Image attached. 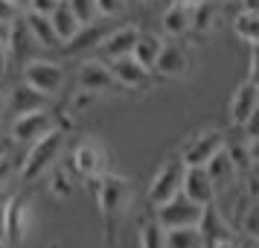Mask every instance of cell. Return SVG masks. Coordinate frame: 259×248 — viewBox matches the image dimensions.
Here are the masks:
<instances>
[{"label":"cell","instance_id":"obj_1","mask_svg":"<svg viewBox=\"0 0 259 248\" xmlns=\"http://www.w3.org/2000/svg\"><path fill=\"white\" fill-rule=\"evenodd\" d=\"M91 184H94L96 207H99V219H102V236L108 245H114L119 222L131 204V181L125 175H117V172H102Z\"/></svg>","mask_w":259,"mask_h":248},{"label":"cell","instance_id":"obj_2","mask_svg":"<svg viewBox=\"0 0 259 248\" xmlns=\"http://www.w3.org/2000/svg\"><path fill=\"white\" fill-rule=\"evenodd\" d=\"M61 149H64V129L61 126L50 129L44 137L32 140L24 155V161H21V181L32 184L38 178H44L50 166L61 158Z\"/></svg>","mask_w":259,"mask_h":248},{"label":"cell","instance_id":"obj_3","mask_svg":"<svg viewBox=\"0 0 259 248\" xmlns=\"http://www.w3.org/2000/svg\"><path fill=\"white\" fill-rule=\"evenodd\" d=\"M32 231V199L15 193L0 207V242L9 248H21Z\"/></svg>","mask_w":259,"mask_h":248},{"label":"cell","instance_id":"obj_4","mask_svg":"<svg viewBox=\"0 0 259 248\" xmlns=\"http://www.w3.org/2000/svg\"><path fill=\"white\" fill-rule=\"evenodd\" d=\"M181 178H184V161L178 158V152L163 158V164L157 166L154 178L149 181V196H146L149 204L157 207V204L169 201L175 193H181Z\"/></svg>","mask_w":259,"mask_h":248},{"label":"cell","instance_id":"obj_5","mask_svg":"<svg viewBox=\"0 0 259 248\" xmlns=\"http://www.w3.org/2000/svg\"><path fill=\"white\" fill-rule=\"evenodd\" d=\"M64 79H67V73H64V67H61L59 61L32 59L24 64V82L29 88H35L38 94L50 96V99L64 88Z\"/></svg>","mask_w":259,"mask_h":248},{"label":"cell","instance_id":"obj_6","mask_svg":"<svg viewBox=\"0 0 259 248\" xmlns=\"http://www.w3.org/2000/svg\"><path fill=\"white\" fill-rule=\"evenodd\" d=\"M224 143H227V134L222 129H201L181 143L178 158L184 164H207L219 149H224Z\"/></svg>","mask_w":259,"mask_h":248},{"label":"cell","instance_id":"obj_7","mask_svg":"<svg viewBox=\"0 0 259 248\" xmlns=\"http://www.w3.org/2000/svg\"><path fill=\"white\" fill-rule=\"evenodd\" d=\"M59 120L50 108H38V111H26V114H18L12 117V126H9V137L15 143H32L38 137H44L50 129H56Z\"/></svg>","mask_w":259,"mask_h":248},{"label":"cell","instance_id":"obj_8","mask_svg":"<svg viewBox=\"0 0 259 248\" xmlns=\"http://www.w3.org/2000/svg\"><path fill=\"white\" fill-rule=\"evenodd\" d=\"M105 149H102V143L96 140H82L76 149H73L70 155V169L76 178H82V181H94V178H99L102 172H105Z\"/></svg>","mask_w":259,"mask_h":248},{"label":"cell","instance_id":"obj_9","mask_svg":"<svg viewBox=\"0 0 259 248\" xmlns=\"http://www.w3.org/2000/svg\"><path fill=\"white\" fill-rule=\"evenodd\" d=\"M201 207H204V204H195V201H189L184 193H175L169 201H163V204H157V207H154V219L160 222V228L198 225Z\"/></svg>","mask_w":259,"mask_h":248},{"label":"cell","instance_id":"obj_10","mask_svg":"<svg viewBox=\"0 0 259 248\" xmlns=\"http://www.w3.org/2000/svg\"><path fill=\"white\" fill-rule=\"evenodd\" d=\"M76 85H79V91L94 94V96L119 91V85L114 82V76L108 70V61L102 59H84L79 64V70H76Z\"/></svg>","mask_w":259,"mask_h":248},{"label":"cell","instance_id":"obj_11","mask_svg":"<svg viewBox=\"0 0 259 248\" xmlns=\"http://www.w3.org/2000/svg\"><path fill=\"white\" fill-rule=\"evenodd\" d=\"M195 228H198L204 248H212V245H219V242H230V239H236L233 225L222 216V210H219L215 201H207V204L201 207V219H198Z\"/></svg>","mask_w":259,"mask_h":248},{"label":"cell","instance_id":"obj_12","mask_svg":"<svg viewBox=\"0 0 259 248\" xmlns=\"http://www.w3.org/2000/svg\"><path fill=\"white\" fill-rule=\"evenodd\" d=\"M256 108H259V85L253 79L239 82L233 96H230V102H227V120H230V126L239 129Z\"/></svg>","mask_w":259,"mask_h":248},{"label":"cell","instance_id":"obj_13","mask_svg":"<svg viewBox=\"0 0 259 248\" xmlns=\"http://www.w3.org/2000/svg\"><path fill=\"white\" fill-rule=\"evenodd\" d=\"M181 193L195 204H207L215 201V190L207 175L204 164H184V178H181Z\"/></svg>","mask_w":259,"mask_h":248},{"label":"cell","instance_id":"obj_14","mask_svg":"<svg viewBox=\"0 0 259 248\" xmlns=\"http://www.w3.org/2000/svg\"><path fill=\"white\" fill-rule=\"evenodd\" d=\"M137 32H140V26H134V24H122V26H117V29L105 32V36L96 41V44H99V59L114 61V59H119V56H131V47H134V41H137Z\"/></svg>","mask_w":259,"mask_h":248},{"label":"cell","instance_id":"obj_15","mask_svg":"<svg viewBox=\"0 0 259 248\" xmlns=\"http://www.w3.org/2000/svg\"><path fill=\"white\" fill-rule=\"evenodd\" d=\"M187 70H189L187 50L181 44H166L163 41V47H160V53H157V59L152 64V73L163 76V79H181Z\"/></svg>","mask_w":259,"mask_h":248},{"label":"cell","instance_id":"obj_16","mask_svg":"<svg viewBox=\"0 0 259 248\" xmlns=\"http://www.w3.org/2000/svg\"><path fill=\"white\" fill-rule=\"evenodd\" d=\"M108 70L114 76V82L119 88H125V91H137L143 85H149V70L140 61H134L131 56H119V59L108 61Z\"/></svg>","mask_w":259,"mask_h":248},{"label":"cell","instance_id":"obj_17","mask_svg":"<svg viewBox=\"0 0 259 248\" xmlns=\"http://www.w3.org/2000/svg\"><path fill=\"white\" fill-rule=\"evenodd\" d=\"M204 169H207V175H210L212 190H215V193L233 190L236 184H239V172H236V166L230 164V158H227L224 149H219V152L212 155L210 161L204 164Z\"/></svg>","mask_w":259,"mask_h":248},{"label":"cell","instance_id":"obj_18","mask_svg":"<svg viewBox=\"0 0 259 248\" xmlns=\"http://www.w3.org/2000/svg\"><path fill=\"white\" fill-rule=\"evenodd\" d=\"M38 108H50V96L38 94L35 88L29 85H15L9 91V99H6V111L18 117V114H26V111H38Z\"/></svg>","mask_w":259,"mask_h":248},{"label":"cell","instance_id":"obj_19","mask_svg":"<svg viewBox=\"0 0 259 248\" xmlns=\"http://www.w3.org/2000/svg\"><path fill=\"white\" fill-rule=\"evenodd\" d=\"M47 18H50V26H53V32L59 36L61 47H64V44H70L73 38H76V36H79V32L84 29V26L79 24L76 18H73V12L67 9V3H64V0H61L59 6H56V9L47 15Z\"/></svg>","mask_w":259,"mask_h":248},{"label":"cell","instance_id":"obj_20","mask_svg":"<svg viewBox=\"0 0 259 248\" xmlns=\"http://www.w3.org/2000/svg\"><path fill=\"white\" fill-rule=\"evenodd\" d=\"M160 47H163V38L157 36V32H146V29H140V32H137V41H134V47H131V59L140 61L143 67L152 73V64H154V59H157Z\"/></svg>","mask_w":259,"mask_h":248},{"label":"cell","instance_id":"obj_21","mask_svg":"<svg viewBox=\"0 0 259 248\" xmlns=\"http://www.w3.org/2000/svg\"><path fill=\"white\" fill-rule=\"evenodd\" d=\"M163 32L172 38L187 36L192 29V6H178V3H169V9L163 12Z\"/></svg>","mask_w":259,"mask_h":248},{"label":"cell","instance_id":"obj_22","mask_svg":"<svg viewBox=\"0 0 259 248\" xmlns=\"http://www.w3.org/2000/svg\"><path fill=\"white\" fill-rule=\"evenodd\" d=\"M24 21H26V29H29L32 41H38L41 47H47V50H61V41H59V36L53 32V26H50V18H47V15L26 12Z\"/></svg>","mask_w":259,"mask_h":248},{"label":"cell","instance_id":"obj_23","mask_svg":"<svg viewBox=\"0 0 259 248\" xmlns=\"http://www.w3.org/2000/svg\"><path fill=\"white\" fill-rule=\"evenodd\" d=\"M73 172L67 169V166H61L59 161L47 169V190H50V196L53 199H59V201H67L73 196Z\"/></svg>","mask_w":259,"mask_h":248},{"label":"cell","instance_id":"obj_24","mask_svg":"<svg viewBox=\"0 0 259 248\" xmlns=\"http://www.w3.org/2000/svg\"><path fill=\"white\" fill-rule=\"evenodd\" d=\"M233 32L239 41H245L247 47H253L259 41V12L256 9H239L233 15Z\"/></svg>","mask_w":259,"mask_h":248},{"label":"cell","instance_id":"obj_25","mask_svg":"<svg viewBox=\"0 0 259 248\" xmlns=\"http://www.w3.org/2000/svg\"><path fill=\"white\" fill-rule=\"evenodd\" d=\"M163 245L166 248H204L201 234L195 225H184V228H163Z\"/></svg>","mask_w":259,"mask_h":248},{"label":"cell","instance_id":"obj_26","mask_svg":"<svg viewBox=\"0 0 259 248\" xmlns=\"http://www.w3.org/2000/svg\"><path fill=\"white\" fill-rule=\"evenodd\" d=\"M137 248H166L163 245V228L157 219H146L140 222V234H137Z\"/></svg>","mask_w":259,"mask_h":248},{"label":"cell","instance_id":"obj_27","mask_svg":"<svg viewBox=\"0 0 259 248\" xmlns=\"http://www.w3.org/2000/svg\"><path fill=\"white\" fill-rule=\"evenodd\" d=\"M67 9L73 12V18L82 26H94L99 21V9H96V0H64Z\"/></svg>","mask_w":259,"mask_h":248},{"label":"cell","instance_id":"obj_28","mask_svg":"<svg viewBox=\"0 0 259 248\" xmlns=\"http://www.w3.org/2000/svg\"><path fill=\"white\" fill-rule=\"evenodd\" d=\"M239 231L247 236H259V204L256 201H250L245 207V216H242V222H239Z\"/></svg>","mask_w":259,"mask_h":248},{"label":"cell","instance_id":"obj_29","mask_svg":"<svg viewBox=\"0 0 259 248\" xmlns=\"http://www.w3.org/2000/svg\"><path fill=\"white\" fill-rule=\"evenodd\" d=\"M21 12H24V9H21L18 3H12V0H0V29H6L15 18H21Z\"/></svg>","mask_w":259,"mask_h":248},{"label":"cell","instance_id":"obj_30","mask_svg":"<svg viewBox=\"0 0 259 248\" xmlns=\"http://www.w3.org/2000/svg\"><path fill=\"white\" fill-rule=\"evenodd\" d=\"M96 9H99V18H114L122 12V0H96Z\"/></svg>","mask_w":259,"mask_h":248},{"label":"cell","instance_id":"obj_31","mask_svg":"<svg viewBox=\"0 0 259 248\" xmlns=\"http://www.w3.org/2000/svg\"><path fill=\"white\" fill-rule=\"evenodd\" d=\"M12 169H15V158L9 152H0V187L9 181V175H12Z\"/></svg>","mask_w":259,"mask_h":248},{"label":"cell","instance_id":"obj_32","mask_svg":"<svg viewBox=\"0 0 259 248\" xmlns=\"http://www.w3.org/2000/svg\"><path fill=\"white\" fill-rule=\"evenodd\" d=\"M61 0H29L26 6H29V12H38V15H50L56 6H59Z\"/></svg>","mask_w":259,"mask_h":248},{"label":"cell","instance_id":"obj_33","mask_svg":"<svg viewBox=\"0 0 259 248\" xmlns=\"http://www.w3.org/2000/svg\"><path fill=\"white\" fill-rule=\"evenodd\" d=\"M236 248H259V236L239 234V236H236Z\"/></svg>","mask_w":259,"mask_h":248},{"label":"cell","instance_id":"obj_34","mask_svg":"<svg viewBox=\"0 0 259 248\" xmlns=\"http://www.w3.org/2000/svg\"><path fill=\"white\" fill-rule=\"evenodd\" d=\"M172 3H178V6H195V3H201V0H172Z\"/></svg>","mask_w":259,"mask_h":248},{"label":"cell","instance_id":"obj_35","mask_svg":"<svg viewBox=\"0 0 259 248\" xmlns=\"http://www.w3.org/2000/svg\"><path fill=\"white\" fill-rule=\"evenodd\" d=\"M212 248H236V239H230V242H219V245H212Z\"/></svg>","mask_w":259,"mask_h":248},{"label":"cell","instance_id":"obj_36","mask_svg":"<svg viewBox=\"0 0 259 248\" xmlns=\"http://www.w3.org/2000/svg\"><path fill=\"white\" fill-rule=\"evenodd\" d=\"M0 114H3V108H0ZM0 152H3V123H0Z\"/></svg>","mask_w":259,"mask_h":248},{"label":"cell","instance_id":"obj_37","mask_svg":"<svg viewBox=\"0 0 259 248\" xmlns=\"http://www.w3.org/2000/svg\"><path fill=\"white\" fill-rule=\"evenodd\" d=\"M12 3H18L21 9H26V3H29V0H12Z\"/></svg>","mask_w":259,"mask_h":248},{"label":"cell","instance_id":"obj_38","mask_svg":"<svg viewBox=\"0 0 259 248\" xmlns=\"http://www.w3.org/2000/svg\"><path fill=\"white\" fill-rule=\"evenodd\" d=\"M47 248H61V242H50V245Z\"/></svg>","mask_w":259,"mask_h":248},{"label":"cell","instance_id":"obj_39","mask_svg":"<svg viewBox=\"0 0 259 248\" xmlns=\"http://www.w3.org/2000/svg\"><path fill=\"white\" fill-rule=\"evenodd\" d=\"M0 99H3V82H0Z\"/></svg>","mask_w":259,"mask_h":248},{"label":"cell","instance_id":"obj_40","mask_svg":"<svg viewBox=\"0 0 259 248\" xmlns=\"http://www.w3.org/2000/svg\"><path fill=\"white\" fill-rule=\"evenodd\" d=\"M143 3H154V0H143Z\"/></svg>","mask_w":259,"mask_h":248},{"label":"cell","instance_id":"obj_41","mask_svg":"<svg viewBox=\"0 0 259 248\" xmlns=\"http://www.w3.org/2000/svg\"><path fill=\"white\" fill-rule=\"evenodd\" d=\"M0 248H3V242H0Z\"/></svg>","mask_w":259,"mask_h":248}]
</instances>
